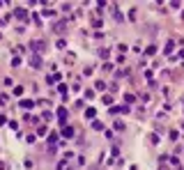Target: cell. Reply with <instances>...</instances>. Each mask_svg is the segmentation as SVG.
<instances>
[{
    "label": "cell",
    "mask_w": 184,
    "mask_h": 170,
    "mask_svg": "<svg viewBox=\"0 0 184 170\" xmlns=\"http://www.w3.org/2000/svg\"><path fill=\"white\" fill-rule=\"evenodd\" d=\"M30 62H32V67H35V69H39V67H42V58H39V55H35Z\"/></svg>",
    "instance_id": "7a4b0ae2"
},
{
    "label": "cell",
    "mask_w": 184,
    "mask_h": 170,
    "mask_svg": "<svg viewBox=\"0 0 184 170\" xmlns=\"http://www.w3.org/2000/svg\"><path fill=\"white\" fill-rule=\"evenodd\" d=\"M62 136H64V138H71V136H74V129H71V127H64V129H62Z\"/></svg>",
    "instance_id": "3957f363"
},
{
    "label": "cell",
    "mask_w": 184,
    "mask_h": 170,
    "mask_svg": "<svg viewBox=\"0 0 184 170\" xmlns=\"http://www.w3.org/2000/svg\"><path fill=\"white\" fill-rule=\"evenodd\" d=\"M58 117H60L62 122H64V120H67V110H64V108H60V110H58Z\"/></svg>",
    "instance_id": "8992f818"
},
{
    "label": "cell",
    "mask_w": 184,
    "mask_h": 170,
    "mask_svg": "<svg viewBox=\"0 0 184 170\" xmlns=\"http://www.w3.org/2000/svg\"><path fill=\"white\" fill-rule=\"evenodd\" d=\"M16 16H19V19H21V21H23V19H26V16H28V12H26V9H23V7H19V9H16Z\"/></svg>",
    "instance_id": "277c9868"
},
{
    "label": "cell",
    "mask_w": 184,
    "mask_h": 170,
    "mask_svg": "<svg viewBox=\"0 0 184 170\" xmlns=\"http://www.w3.org/2000/svg\"><path fill=\"white\" fill-rule=\"evenodd\" d=\"M53 30H55V32H64V23H55V25H53Z\"/></svg>",
    "instance_id": "5b68a950"
},
{
    "label": "cell",
    "mask_w": 184,
    "mask_h": 170,
    "mask_svg": "<svg viewBox=\"0 0 184 170\" xmlns=\"http://www.w3.org/2000/svg\"><path fill=\"white\" fill-rule=\"evenodd\" d=\"M21 106H23V108H32V101H30V99H23V101H21Z\"/></svg>",
    "instance_id": "52a82bcc"
},
{
    "label": "cell",
    "mask_w": 184,
    "mask_h": 170,
    "mask_svg": "<svg viewBox=\"0 0 184 170\" xmlns=\"http://www.w3.org/2000/svg\"><path fill=\"white\" fill-rule=\"evenodd\" d=\"M32 48H35V51H44V41H42V39H39V41L35 39V41H32Z\"/></svg>",
    "instance_id": "6da1fadb"
},
{
    "label": "cell",
    "mask_w": 184,
    "mask_h": 170,
    "mask_svg": "<svg viewBox=\"0 0 184 170\" xmlns=\"http://www.w3.org/2000/svg\"><path fill=\"white\" fill-rule=\"evenodd\" d=\"M90 170H101V168H99V166H94V168H90Z\"/></svg>",
    "instance_id": "ba28073f"
}]
</instances>
